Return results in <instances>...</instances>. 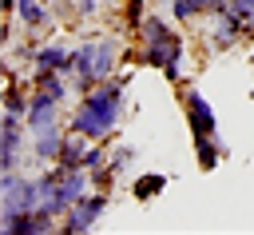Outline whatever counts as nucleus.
<instances>
[{"mask_svg":"<svg viewBox=\"0 0 254 235\" xmlns=\"http://www.w3.org/2000/svg\"><path fill=\"white\" fill-rule=\"evenodd\" d=\"M127 88H131V72H115V76L99 80L91 92L75 96V104L67 112V131H83L87 139L115 143V131L127 112Z\"/></svg>","mask_w":254,"mask_h":235,"instance_id":"1","label":"nucleus"},{"mask_svg":"<svg viewBox=\"0 0 254 235\" xmlns=\"http://www.w3.org/2000/svg\"><path fill=\"white\" fill-rule=\"evenodd\" d=\"M139 40V60L143 68H155L163 72L167 84H187V52H190V40L179 32V20L171 12H147V20L139 24L135 32Z\"/></svg>","mask_w":254,"mask_h":235,"instance_id":"2","label":"nucleus"},{"mask_svg":"<svg viewBox=\"0 0 254 235\" xmlns=\"http://www.w3.org/2000/svg\"><path fill=\"white\" fill-rule=\"evenodd\" d=\"M202 44H206V52H214V56H222V52H234V48L250 44V40H246V20L230 8V0H226L214 16H206Z\"/></svg>","mask_w":254,"mask_h":235,"instance_id":"3","label":"nucleus"},{"mask_svg":"<svg viewBox=\"0 0 254 235\" xmlns=\"http://www.w3.org/2000/svg\"><path fill=\"white\" fill-rule=\"evenodd\" d=\"M179 108H183V119L190 127V139H210L218 135V116H214V104L187 80L179 84Z\"/></svg>","mask_w":254,"mask_h":235,"instance_id":"4","label":"nucleus"},{"mask_svg":"<svg viewBox=\"0 0 254 235\" xmlns=\"http://www.w3.org/2000/svg\"><path fill=\"white\" fill-rule=\"evenodd\" d=\"M40 207V179L36 171H0V215L36 211Z\"/></svg>","mask_w":254,"mask_h":235,"instance_id":"5","label":"nucleus"},{"mask_svg":"<svg viewBox=\"0 0 254 235\" xmlns=\"http://www.w3.org/2000/svg\"><path fill=\"white\" fill-rule=\"evenodd\" d=\"M107 207H111V191L91 187L87 195H79V199L67 207V215L60 219V235H87V231L107 215Z\"/></svg>","mask_w":254,"mask_h":235,"instance_id":"6","label":"nucleus"},{"mask_svg":"<svg viewBox=\"0 0 254 235\" xmlns=\"http://www.w3.org/2000/svg\"><path fill=\"white\" fill-rule=\"evenodd\" d=\"M64 139H67V119L64 123H52V127H44V131H32V143H28V159L32 163H56V155H60V147H64Z\"/></svg>","mask_w":254,"mask_h":235,"instance_id":"7","label":"nucleus"},{"mask_svg":"<svg viewBox=\"0 0 254 235\" xmlns=\"http://www.w3.org/2000/svg\"><path fill=\"white\" fill-rule=\"evenodd\" d=\"M16 20H20L24 32H40V36H52V32H56V8H52L48 0H36V4L20 8Z\"/></svg>","mask_w":254,"mask_h":235,"instance_id":"8","label":"nucleus"},{"mask_svg":"<svg viewBox=\"0 0 254 235\" xmlns=\"http://www.w3.org/2000/svg\"><path fill=\"white\" fill-rule=\"evenodd\" d=\"M222 4H226V0H171V4H167V12H171L179 24H194V20L214 16Z\"/></svg>","mask_w":254,"mask_h":235,"instance_id":"9","label":"nucleus"},{"mask_svg":"<svg viewBox=\"0 0 254 235\" xmlns=\"http://www.w3.org/2000/svg\"><path fill=\"white\" fill-rule=\"evenodd\" d=\"M190 147H194V163H198V171H214V167L222 163V155L230 151L226 139H222V131L210 135V139H190Z\"/></svg>","mask_w":254,"mask_h":235,"instance_id":"10","label":"nucleus"},{"mask_svg":"<svg viewBox=\"0 0 254 235\" xmlns=\"http://www.w3.org/2000/svg\"><path fill=\"white\" fill-rule=\"evenodd\" d=\"M167 183H171L167 171H143V175L131 179V199L135 203H151V199H159L167 191Z\"/></svg>","mask_w":254,"mask_h":235,"instance_id":"11","label":"nucleus"},{"mask_svg":"<svg viewBox=\"0 0 254 235\" xmlns=\"http://www.w3.org/2000/svg\"><path fill=\"white\" fill-rule=\"evenodd\" d=\"M87 135L83 131H67V139H64V147H60V155H56V163H64V167H83V155H87Z\"/></svg>","mask_w":254,"mask_h":235,"instance_id":"12","label":"nucleus"},{"mask_svg":"<svg viewBox=\"0 0 254 235\" xmlns=\"http://www.w3.org/2000/svg\"><path fill=\"white\" fill-rule=\"evenodd\" d=\"M151 4H155V0H119V16H123L119 24H123V32H131V36H135V32H139V24L147 20Z\"/></svg>","mask_w":254,"mask_h":235,"instance_id":"13","label":"nucleus"},{"mask_svg":"<svg viewBox=\"0 0 254 235\" xmlns=\"http://www.w3.org/2000/svg\"><path fill=\"white\" fill-rule=\"evenodd\" d=\"M135 155H139V151H135L131 143H111V155H107V167H111L115 175H127V167L135 163Z\"/></svg>","mask_w":254,"mask_h":235,"instance_id":"14","label":"nucleus"},{"mask_svg":"<svg viewBox=\"0 0 254 235\" xmlns=\"http://www.w3.org/2000/svg\"><path fill=\"white\" fill-rule=\"evenodd\" d=\"M230 8L246 20V40L254 44V0H230Z\"/></svg>","mask_w":254,"mask_h":235,"instance_id":"15","label":"nucleus"},{"mask_svg":"<svg viewBox=\"0 0 254 235\" xmlns=\"http://www.w3.org/2000/svg\"><path fill=\"white\" fill-rule=\"evenodd\" d=\"M115 179H119V175H115V171H111L107 163L91 171V187H99V191H111V187H115Z\"/></svg>","mask_w":254,"mask_h":235,"instance_id":"16","label":"nucleus"},{"mask_svg":"<svg viewBox=\"0 0 254 235\" xmlns=\"http://www.w3.org/2000/svg\"><path fill=\"white\" fill-rule=\"evenodd\" d=\"M155 4H171V0H155Z\"/></svg>","mask_w":254,"mask_h":235,"instance_id":"17","label":"nucleus"}]
</instances>
